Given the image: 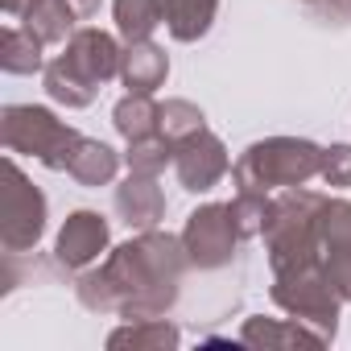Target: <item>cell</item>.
<instances>
[{
    "mask_svg": "<svg viewBox=\"0 0 351 351\" xmlns=\"http://www.w3.org/2000/svg\"><path fill=\"white\" fill-rule=\"evenodd\" d=\"M99 244H104V223H99L95 215H75V219L66 223L62 240H58V256L71 261V265H79V261H87Z\"/></svg>",
    "mask_w": 351,
    "mask_h": 351,
    "instance_id": "cell-2",
    "label": "cell"
},
{
    "mask_svg": "<svg viewBox=\"0 0 351 351\" xmlns=\"http://www.w3.org/2000/svg\"><path fill=\"white\" fill-rule=\"evenodd\" d=\"M5 215H9V223H5V240H9V248H25V244L38 240V232H42V195L21 178L13 165H9Z\"/></svg>",
    "mask_w": 351,
    "mask_h": 351,
    "instance_id": "cell-1",
    "label": "cell"
}]
</instances>
